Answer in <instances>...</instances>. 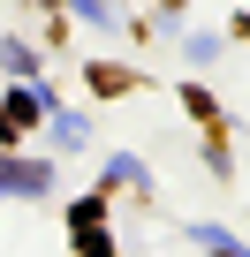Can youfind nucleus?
Returning a JSON list of instances; mask_svg holds the SVG:
<instances>
[{"mask_svg": "<svg viewBox=\"0 0 250 257\" xmlns=\"http://www.w3.org/2000/svg\"><path fill=\"white\" fill-rule=\"evenodd\" d=\"M46 189H53L46 159H0V197H46Z\"/></svg>", "mask_w": 250, "mask_h": 257, "instance_id": "f257e3e1", "label": "nucleus"}, {"mask_svg": "<svg viewBox=\"0 0 250 257\" xmlns=\"http://www.w3.org/2000/svg\"><path fill=\"white\" fill-rule=\"evenodd\" d=\"M8 113H16V121H38V113L53 121V91H46V83H23V91L8 98Z\"/></svg>", "mask_w": 250, "mask_h": 257, "instance_id": "f03ea898", "label": "nucleus"}, {"mask_svg": "<svg viewBox=\"0 0 250 257\" xmlns=\"http://www.w3.org/2000/svg\"><path fill=\"white\" fill-rule=\"evenodd\" d=\"M68 227H76V242H84L91 257H106V234H99V204H91V197H84V204L68 212Z\"/></svg>", "mask_w": 250, "mask_h": 257, "instance_id": "7ed1b4c3", "label": "nucleus"}, {"mask_svg": "<svg viewBox=\"0 0 250 257\" xmlns=\"http://www.w3.org/2000/svg\"><path fill=\"white\" fill-rule=\"evenodd\" d=\"M190 234H197V242H205V249H212V257H250V249H242V242H235V234H220V227H190Z\"/></svg>", "mask_w": 250, "mask_h": 257, "instance_id": "20e7f679", "label": "nucleus"}, {"mask_svg": "<svg viewBox=\"0 0 250 257\" xmlns=\"http://www.w3.org/2000/svg\"><path fill=\"white\" fill-rule=\"evenodd\" d=\"M53 144H84V121L76 113H53Z\"/></svg>", "mask_w": 250, "mask_h": 257, "instance_id": "39448f33", "label": "nucleus"}]
</instances>
